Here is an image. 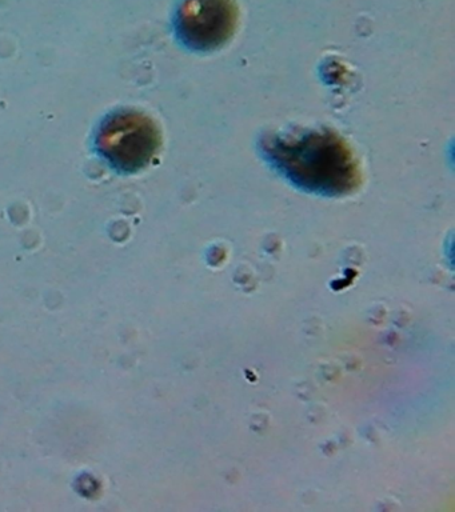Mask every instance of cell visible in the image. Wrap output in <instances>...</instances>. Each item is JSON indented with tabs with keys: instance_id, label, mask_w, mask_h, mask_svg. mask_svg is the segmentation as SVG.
<instances>
[{
	"instance_id": "cell-1",
	"label": "cell",
	"mask_w": 455,
	"mask_h": 512,
	"mask_svg": "<svg viewBox=\"0 0 455 512\" xmlns=\"http://www.w3.org/2000/svg\"><path fill=\"white\" fill-rule=\"evenodd\" d=\"M259 151L273 170L307 194L341 198L361 186V167L345 139L330 130L263 136Z\"/></svg>"
},
{
	"instance_id": "cell-2",
	"label": "cell",
	"mask_w": 455,
	"mask_h": 512,
	"mask_svg": "<svg viewBox=\"0 0 455 512\" xmlns=\"http://www.w3.org/2000/svg\"><path fill=\"white\" fill-rule=\"evenodd\" d=\"M94 150L118 174L145 170L162 144L161 131L149 115L121 108L106 115L94 132Z\"/></svg>"
},
{
	"instance_id": "cell-3",
	"label": "cell",
	"mask_w": 455,
	"mask_h": 512,
	"mask_svg": "<svg viewBox=\"0 0 455 512\" xmlns=\"http://www.w3.org/2000/svg\"><path fill=\"white\" fill-rule=\"evenodd\" d=\"M238 24L233 0H183L174 19V30L183 47L209 54L226 46Z\"/></svg>"
}]
</instances>
